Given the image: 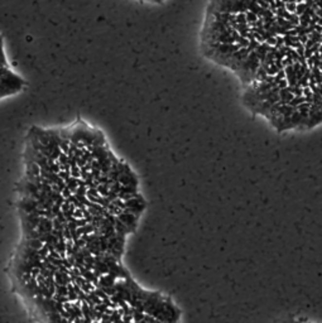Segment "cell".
Listing matches in <instances>:
<instances>
[{
    "label": "cell",
    "instance_id": "1",
    "mask_svg": "<svg viewBox=\"0 0 322 323\" xmlns=\"http://www.w3.org/2000/svg\"><path fill=\"white\" fill-rule=\"evenodd\" d=\"M201 48L219 65L253 54L268 76L298 62L322 70V0H209Z\"/></svg>",
    "mask_w": 322,
    "mask_h": 323
},
{
    "label": "cell",
    "instance_id": "2",
    "mask_svg": "<svg viewBox=\"0 0 322 323\" xmlns=\"http://www.w3.org/2000/svg\"><path fill=\"white\" fill-rule=\"evenodd\" d=\"M116 217L119 218L120 221H122L123 224H125L126 227H128L129 230L130 231H134L135 227H137V222H138V215L135 214H131V212H126V211H123L122 214H119Z\"/></svg>",
    "mask_w": 322,
    "mask_h": 323
},
{
    "label": "cell",
    "instance_id": "3",
    "mask_svg": "<svg viewBox=\"0 0 322 323\" xmlns=\"http://www.w3.org/2000/svg\"><path fill=\"white\" fill-rule=\"evenodd\" d=\"M293 92H292L291 87L286 86L279 90V103L282 104H289L292 99H293Z\"/></svg>",
    "mask_w": 322,
    "mask_h": 323
},
{
    "label": "cell",
    "instance_id": "4",
    "mask_svg": "<svg viewBox=\"0 0 322 323\" xmlns=\"http://www.w3.org/2000/svg\"><path fill=\"white\" fill-rule=\"evenodd\" d=\"M43 245H44V242L42 241L41 237L28 239V240H27V244H25V246H27V248L32 249V250H36V251H38V250H39V249H41Z\"/></svg>",
    "mask_w": 322,
    "mask_h": 323
},
{
    "label": "cell",
    "instance_id": "5",
    "mask_svg": "<svg viewBox=\"0 0 322 323\" xmlns=\"http://www.w3.org/2000/svg\"><path fill=\"white\" fill-rule=\"evenodd\" d=\"M70 174H71V177L80 178L81 177V168L78 167L77 164H72L71 169H70Z\"/></svg>",
    "mask_w": 322,
    "mask_h": 323
},
{
    "label": "cell",
    "instance_id": "6",
    "mask_svg": "<svg viewBox=\"0 0 322 323\" xmlns=\"http://www.w3.org/2000/svg\"><path fill=\"white\" fill-rule=\"evenodd\" d=\"M139 1H143V3H149V4H156V5H160V4L166 3L167 0H139Z\"/></svg>",
    "mask_w": 322,
    "mask_h": 323
}]
</instances>
